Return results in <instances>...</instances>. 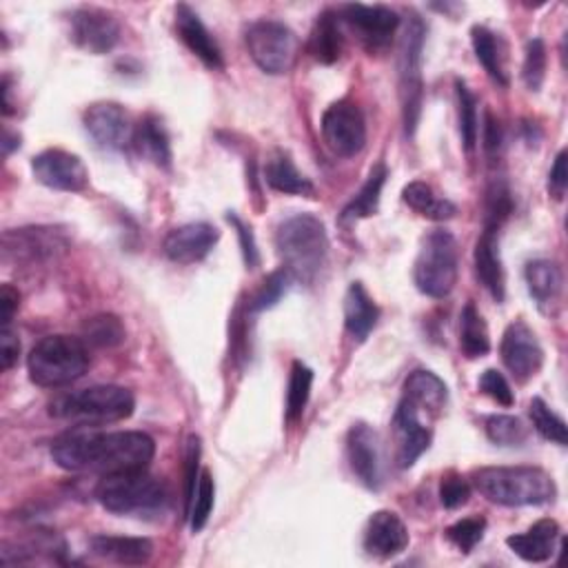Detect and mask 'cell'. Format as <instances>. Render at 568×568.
<instances>
[{"mask_svg": "<svg viewBox=\"0 0 568 568\" xmlns=\"http://www.w3.org/2000/svg\"><path fill=\"white\" fill-rule=\"evenodd\" d=\"M156 455L154 440L142 431L103 434L98 426H83L62 434L51 445L54 462L69 473L114 475L145 471Z\"/></svg>", "mask_w": 568, "mask_h": 568, "instance_id": "obj_1", "label": "cell"}, {"mask_svg": "<svg viewBox=\"0 0 568 568\" xmlns=\"http://www.w3.org/2000/svg\"><path fill=\"white\" fill-rule=\"evenodd\" d=\"M96 500L114 516L150 520L167 513L171 495L165 482L145 471H127L105 475L96 486Z\"/></svg>", "mask_w": 568, "mask_h": 568, "instance_id": "obj_2", "label": "cell"}, {"mask_svg": "<svg viewBox=\"0 0 568 568\" xmlns=\"http://www.w3.org/2000/svg\"><path fill=\"white\" fill-rule=\"evenodd\" d=\"M475 488L500 507H542L555 500V480L537 466H486L473 473Z\"/></svg>", "mask_w": 568, "mask_h": 568, "instance_id": "obj_3", "label": "cell"}, {"mask_svg": "<svg viewBox=\"0 0 568 568\" xmlns=\"http://www.w3.org/2000/svg\"><path fill=\"white\" fill-rule=\"evenodd\" d=\"M275 247L284 269H289L296 280L311 282L329 253L324 223L313 213H296L277 227Z\"/></svg>", "mask_w": 568, "mask_h": 568, "instance_id": "obj_4", "label": "cell"}, {"mask_svg": "<svg viewBox=\"0 0 568 568\" xmlns=\"http://www.w3.org/2000/svg\"><path fill=\"white\" fill-rule=\"evenodd\" d=\"M90 369L87 342L71 335L43 338L29 353V380L43 389H60L81 380Z\"/></svg>", "mask_w": 568, "mask_h": 568, "instance_id": "obj_5", "label": "cell"}, {"mask_svg": "<svg viewBox=\"0 0 568 568\" xmlns=\"http://www.w3.org/2000/svg\"><path fill=\"white\" fill-rule=\"evenodd\" d=\"M135 398L129 389L116 384H98L56 398L49 413L60 419H71L83 426H103L131 417Z\"/></svg>", "mask_w": 568, "mask_h": 568, "instance_id": "obj_6", "label": "cell"}, {"mask_svg": "<svg viewBox=\"0 0 568 568\" xmlns=\"http://www.w3.org/2000/svg\"><path fill=\"white\" fill-rule=\"evenodd\" d=\"M458 273H460V251L453 234L445 229L431 232L422 240L413 267L415 287L424 296L442 300L453 292Z\"/></svg>", "mask_w": 568, "mask_h": 568, "instance_id": "obj_7", "label": "cell"}, {"mask_svg": "<svg viewBox=\"0 0 568 568\" xmlns=\"http://www.w3.org/2000/svg\"><path fill=\"white\" fill-rule=\"evenodd\" d=\"M247 49L253 62L271 76L289 74L300 54V40L292 27L280 21H256L247 29Z\"/></svg>", "mask_w": 568, "mask_h": 568, "instance_id": "obj_8", "label": "cell"}, {"mask_svg": "<svg viewBox=\"0 0 568 568\" xmlns=\"http://www.w3.org/2000/svg\"><path fill=\"white\" fill-rule=\"evenodd\" d=\"M426 27L419 16L411 14L402 45H400V98H402V116L404 131L413 135L422 114V51H424Z\"/></svg>", "mask_w": 568, "mask_h": 568, "instance_id": "obj_9", "label": "cell"}, {"mask_svg": "<svg viewBox=\"0 0 568 568\" xmlns=\"http://www.w3.org/2000/svg\"><path fill=\"white\" fill-rule=\"evenodd\" d=\"M322 138L340 158L358 156L367 145V125L360 107L351 100H338L322 114Z\"/></svg>", "mask_w": 568, "mask_h": 568, "instance_id": "obj_10", "label": "cell"}, {"mask_svg": "<svg viewBox=\"0 0 568 568\" xmlns=\"http://www.w3.org/2000/svg\"><path fill=\"white\" fill-rule=\"evenodd\" d=\"M500 355L509 374L522 384L535 378L544 365V348L533 329L522 320H516L507 327L500 344Z\"/></svg>", "mask_w": 568, "mask_h": 568, "instance_id": "obj_11", "label": "cell"}, {"mask_svg": "<svg viewBox=\"0 0 568 568\" xmlns=\"http://www.w3.org/2000/svg\"><path fill=\"white\" fill-rule=\"evenodd\" d=\"M34 178L56 191L79 193L90 185V171L85 163L76 156L62 150H47L32 161Z\"/></svg>", "mask_w": 568, "mask_h": 568, "instance_id": "obj_12", "label": "cell"}, {"mask_svg": "<svg viewBox=\"0 0 568 568\" xmlns=\"http://www.w3.org/2000/svg\"><path fill=\"white\" fill-rule=\"evenodd\" d=\"M85 129L96 145L107 152H122L133 145L135 127L118 103H96L85 111Z\"/></svg>", "mask_w": 568, "mask_h": 568, "instance_id": "obj_13", "label": "cell"}, {"mask_svg": "<svg viewBox=\"0 0 568 568\" xmlns=\"http://www.w3.org/2000/svg\"><path fill=\"white\" fill-rule=\"evenodd\" d=\"M346 458L353 475L369 490H378L382 484V453L380 436L374 426L358 422L346 436Z\"/></svg>", "mask_w": 568, "mask_h": 568, "instance_id": "obj_14", "label": "cell"}, {"mask_svg": "<svg viewBox=\"0 0 568 568\" xmlns=\"http://www.w3.org/2000/svg\"><path fill=\"white\" fill-rule=\"evenodd\" d=\"M71 40L83 51L103 56L111 51L120 40V23L114 14L98 8H81L69 19Z\"/></svg>", "mask_w": 568, "mask_h": 568, "instance_id": "obj_15", "label": "cell"}, {"mask_svg": "<svg viewBox=\"0 0 568 568\" xmlns=\"http://www.w3.org/2000/svg\"><path fill=\"white\" fill-rule=\"evenodd\" d=\"M393 436H395V460L400 469H411L424 451L431 447V426L424 424L422 413L415 411L409 402L400 400L393 415Z\"/></svg>", "mask_w": 568, "mask_h": 568, "instance_id": "obj_16", "label": "cell"}, {"mask_svg": "<svg viewBox=\"0 0 568 568\" xmlns=\"http://www.w3.org/2000/svg\"><path fill=\"white\" fill-rule=\"evenodd\" d=\"M67 249L64 236L54 227H25L3 236V253L10 260L43 262Z\"/></svg>", "mask_w": 568, "mask_h": 568, "instance_id": "obj_17", "label": "cell"}, {"mask_svg": "<svg viewBox=\"0 0 568 568\" xmlns=\"http://www.w3.org/2000/svg\"><path fill=\"white\" fill-rule=\"evenodd\" d=\"M218 240H221V232L213 225L189 223L171 229L163 242V249L171 262L193 264L204 260L211 253V249L218 245Z\"/></svg>", "mask_w": 568, "mask_h": 568, "instance_id": "obj_18", "label": "cell"}, {"mask_svg": "<svg viewBox=\"0 0 568 568\" xmlns=\"http://www.w3.org/2000/svg\"><path fill=\"white\" fill-rule=\"evenodd\" d=\"M342 21L358 32V36L371 47H384L395 29L400 27V16L384 5H360L351 3L342 8Z\"/></svg>", "mask_w": 568, "mask_h": 568, "instance_id": "obj_19", "label": "cell"}, {"mask_svg": "<svg viewBox=\"0 0 568 568\" xmlns=\"http://www.w3.org/2000/svg\"><path fill=\"white\" fill-rule=\"evenodd\" d=\"M176 32L180 40L187 45V49L198 56L209 69H223L225 58L223 49L218 47L216 38L211 36V32L204 27L200 16L185 3L176 8Z\"/></svg>", "mask_w": 568, "mask_h": 568, "instance_id": "obj_20", "label": "cell"}, {"mask_svg": "<svg viewBox=\"0 0 568 568\" xmlns=\"http://www.w3.org/2000/svg\"><path fill=\"white\" fill-rule=\"evenodd\" d=\"M409 546V531L393 511H378L365 529V551L374 557L389 559Z\"/></svg>", "mask_w": 568, "mask_h": 568, "instance_id": "obj_21", "label": "cell"}, {"mask_svg": "<svg viewBox=\"0 0 568 568\" xmlns=\"http://www.w3.org/2000/svg\"><path fill=\"white\" fill-rule=\"evenodd\" d=\"M475 273L477 280L484 284V289L497 300H505V267L500 258V242H497V229L484 227L482 236L475 245Z\"/></svg>", "mask_w": 568, "mask_h": 568, "instance_id": "obj_22", "label": "cell"}, {"mask_svg": "<svg viewBox=\"0 0 568 568\" xmlns=\"http://www.w3.org/2000/svg\"><path fill=\"white\" fill-rule=\"evenodd\" d=\"M402 400L429 419L438 417L449 400L447 384L431 371H413L404 382Z\"/></svg>", "mask_w": 568, "mask_h": 568, "instance_id": "obj_23", "label": "cell"}, {"mask_svg": "<svg viewBox=\"0 0 568 568\" xmlns=\"http://www.w3.org/2000/svg\"><path fill=\"white\" fill-rule=\"evenodd\" d=\"M559 524L555 520H540L526 533H518L507 537L509 548L531 564L548 561L555 555L559 542Z\"/></svg>", "mask_w": 568, "mask_h": 568, "instance_id": "obj_24", "label": "cell"}, {"mask_svg": "<svg viewBox=\"0 0 568 568\" xmlns=\"http://www.w3.org/2000/svg\"><path fill=\"white\" fill-rule=\"evenodd\" d=\"M526 284L529 294L537 303L542 313H553L559 305L564 292V273L551 260H533L526 264Z\"/></svg>", "mask_w": 568, "mask_h": 568, "instance_id": "obj_25", "label": "cell"}, {"mask_svg": "<svg viewBox=\"0 0 568 568\" xmlns=\"http://www.w3.org/2000/svg\"><path fill=\"white\" fill-rule=\"evenodd\" d=\"M92 551L109 561L125 566L147 564L154 555V544L147 537H120V535H96L90 540Z\"/></svg>", "mask_w": 568, "mask_h": 568, "instance_id": "obj_26", "label": "cell"}, {"mask_svg": "<svg viewBox=\"0 0 568 568\" xmlns=\"http://www.w3.org/2000/svg\"><path fill=\"white\" fill-rule=\"evenodd\" d=\"M380 311L360 282H353L344 298V327L353 340L365 342L376 329Z\"/></svg>", "mask_w": 568, "mask_h": 568, "instance_id": "obj_27", "label": "cell"}, {"mask_svg": "<svg viewBox=\"0 0 568 568\" xmlns=\"http://www.w3.org/2000/svg\"><path fill=\"white\" fill-rule=\"evenodd\" d=\"M133 147L142 158L150 161L152 165H156L161 169L171 167L174 156H171V145H169V133L161 118L147 116L135 125Z\"/></svg>", "mask_w": 568, "mask_h": 568, "instance_id": "obj_28", "label": "cell"}, {"mask_svg": "<svg viewBox=\"0 0 568 568\" xmlns=\"http://www.w3.org/2000/svg\"><path fill=\"white\" fill-rule=\"evenodd\" d=\"M402 200L413 209L417 211L419 216L429 218V221H449L453 218L458 213V206L445 198V196H438L436 189L431 185L426 182H409L402 191Z\"/></svg>", "mask_w": 568, "mask_h": 568, "instance_id": "obj_29", "label": "cell"}, {"mask_svg": "<svg viewBox=\"0 0 568 568\" xmlns=\"http://www.w3.org/2000/svg\"><path fill=\"white\" fill-rule=\"evenodd\" d=\"M309 54L322 62V64H333L342 56V32H340V21L338 14L331 10L322 12L311 29L309 36Z\"/></svg>", "mask_w": 568, "mask_h": 568, "instance_id": "obj_30", "label": "cell"}, {"mask_svg": "<svg viewBox=\"0 0 568 568\" xmlns=\"http://www.w3.org/2000/svg\"><path fill=\"white\" fill-rule=\"evenodd\" d=\"M471 43H473V51H475L477 60L486 69V74L497 85L507 87L509 85V76H507V69H505V56H502L500 38H497L488 27L475 25L471 29Z\"/></svg>", "mask_w": 568, "mask_h": 568, "instance_id": "obj_31", "label": "cell"}, {"mask_svg": "<svg viewBox=\"0 0 568 568\" xmlns=\"http://www.w3.org/2000/svg\"><path fill=\"white\" fill-rule=\"evenodd\" d=\"M387 165L380 163L371 169L367 182L363 185V189L355 193V198L344 206L342 211V221H360V218H371L380 209V193L382 187L387 182Z\"/></svg>", "mask_w": 568, "mask_h": 568, "instance_id": "obj_32", "label": "cell"}, {"mask_svg": "<svg viewBox=\"0 0 568 568\" xmlns=\"http://www.w3.org/2000/svg\"><path fill=\"white\" fill-rule=\"evenodd\" d=\"M264 176H267V182L271 185V189H275L280 193H289V196H311L313 193L311 180L298 171V167L294 165V161L287 154H275L267 163Z\"/></svg>", "mask_w": 568, "mask_h": 568, "instance_id": "obj_33", "label": "cell"}, {"mask_svg": "<svg viewBox=\"0 0 568 568\" xmlns=\"http://www.w3.org/2000/svg\"><path fill=\"white\" fill-rule=\"evenodd\" d=\"M460 346L469 360L482 358V355H486L490 351V338H488L486 322L473 303H469L460 316Z\"/></svg>", "mask_w": 568, "mask_h": 568, "instance_id": "obj_34", "label": "cell"}, {"mask_svg": "<svg viewBox=\"0 0 568 568\" xmlns=\"http://www.w3.org/2000/svg\"><path fill=\"white\" fill-rule=\"evenodd\" d=\"M83 338L92 346L116 348L127 340V329L118 316L98 313L83 324Z\"/></svg>", "mask_w": 568, "mask_h": 568, "instance_id": "obj_35", "label": "cell"}, {"mask_svg": "<svg viewBox=\"0 0 568 568\" xmlns=\"http://www.w3.org/2000/svg\"><path fill=\"white\" fill-rule=\"evenodd\" d=\"M484 431L497 447H522L529 440V426L516 415H488Z\"/></svg>", "mask_w": 568, "mask_h": 568, "instance_id": "obj_36", "label": "cell"}, {"mask_svg": "<svg viewBox=\"0 0 568 568\" xmlns=\"http://www.w3.org/2000/svg\"><path fill=\"white\" fill-rule=\"evenodd\" d=\"M529 415H531V422L535 426V431L548 440V442H555L559 447H566L568 442V431H566V424L564 419L551 411V406L542 400V398H533L531 404H529Z\"/></svg>", "mask_w": 568, "mask_h": 568, "instance_id": "obj_37", "label": "cell"}, {"mask_svg": "<svg viewBox=\"0 0 568 568\" xmlns=\"http://www.w3.org/2000/svg\"><path fill=\"white\" fill-rule=\"evenodd\" d=\"M294 280H296V277L292 275L289 269L282 267V269L273 271V273L267 275L264 282L260 284V289L256 292V296H253L251 303H249V309H251V311H264V309L275 307V305L280 303V298L289 292Z\"/></svg>", "mask_w": 568, "mask_h": 568, "instance_id": "obj_38", "label": "cell"}, {"mask_svg": "<svg viewBox=\"0 0 568 568\" xmlns=\"http://www.w3.org/2000/svg\"><path fill=\"white\" fill-rule=\"evenodd\" d=\"M311 384H313V371L303 363H294L292 378H289V391H287V417H289V422L298 419L305 413L309 395H311Z\"/></svg>", "mask_w": 568, "mask_h": 568, "instance_id": "obj_39", "label": "cell"}, {"mask_svg": "<svg viewBox=\"0 0 568 568\" xmlns=\"http://www.w3.org/2000/svg\"><path fill=\"white\" fill-rule=\"evenodd\" d=\"M455 96H458V118H460V133H462V142L466 152H473L475 142H477V100L471 94V90L466 87V83L458 81L455 83Z\"/></svg>", "mask_w": 568, "mask_h": 568, "instance_id": "obj_40", "label": "cell"}, {"mask_svg": "<svg viewBox=\"0 0 568 568\" xmlns=\"http://www.w3.org/2000/svg\"><path fill=\"white\" fill-rule=\"evenodd\" d=\"M213 500H216V484H213V477L209 471L200 473L198 480V488L193 495V502H191V511H189V522L193 533H200L213 511Z\"/></svg>", "mask_w": 568, "mask_h": 568, "instance_id": "obj_41", "label": "cell"}, {"mask_svg": "<svg viewBox=\"0 0 568 568\" xmlns=\"http://www.w3.org/2000/svg\"><path fill=\"white\" fill-rule=\"evenodd\" d=\"M513 200L511 191L505 182H493L486 193V213H484V227L500 232L502 223L511 216Z\"/></svg>", "mask_w": 568, "mask_h": 568, "instance_id": "obj_42", "label": "cell"}, {"mask_svg": "<svg viewBox=\"0 0 568 568\" xmlns=\"http://www.w3.org/2000/svg\"><path fill=\"white\" fill-rule=\"evenodd\" d=\"M546 45L542 38H533L526 45V56L522 64V79L531 92H537L546 79Z\"/></svg>", "mask_w": 568, "mask_h": 568, "instance_id": "obj_43", "label": "cell"}, {"mask_svg": "<svg viewBox=\"0 0 568 568\" xmlns=\"http://www.w3.org/2000/svg\"><path fill=\"white\" fill-rule=\"evenodd\" d=\"M484 531H486V520L484 518H466V520H460L453 526H449L447 529V537L462 553H471L482 542Z\"/></svg>", "mask_w": 568, "mask_h": 568, "instance_id": "obj_44", "label": "cell"}, {"mask_svg": "<svg viewBox=\"0 0 568 568\" xmlns=\"http://www.w3.org/2000/svg\"><path fill=\"white\" fill-rule=\"evenodd\" d=\"M198 480H200V438L189 436L187 451H185V518H189Z\"/></svg>", "mask_w": 568, "mask_h": 568, "instance_id": "obj_45", "label": "cell"}, {"mask_svg": "<svg viewBox=\"0 0 568 568\" xmlns=\"http://www.w3.org/2000/svg\"><path fill=\"white\" fill-rule=\"evenodd\" d=\"M469 497H471V486H469V482L462 475L451 471V473H447L442 477V482H440V502L447 509L453 511V509L464 507L469 502Z\"/></svg>", "mask_w": 568, "mask_h": 568, "instance_id": "obj_46", "label": "cell"}, {"mask_svg": "<svg viewBox=\"0 0 568 568\" xmlns=\"http://www.w3.org/2000/svg\"><path fill=\"white\" fill-rule=\"evenodd\" d=\"M480 391L484 395H488L490 400H495L497 404L502 406H513L516 395L511 391V384L507 382V378L497 371V369H486L480 378Z\"/></svg>", "mask_w": 568, "mask_h": 568, "instance_id": "obj_47", "label": "cell"}, {"mask_svg": "<svg viewBox=\"0 0 568 568\" xmlns=\"http://www.w3.org/2000/svg\"><path fill=\"white\" fill-rule=\"evenodd\" d=\"M227 221H229V225H234V229H236V234L240 238V249H242L245 264L249 269H256L260 264V253H258V245H256L251 227L245 221H240L236 213H227Z\"/></svg>", "mask_w": 568, "mask_h": 568, "instance_id": "obj_48", "label": "cell"}, {"mask_svg": "<svg viewBox=\"0 0 568 568\" xmlns=\"http://www.w3.org/2000/svg\"><path fill=\"white\" fill-rule=\"evenodd\" d=\"M566 187H568V154L559 152L553 163V169L548 174V191L553 198L561 200L566 193Z\"/></svg>", "mask_w": 568, "mask_h": 568, "instance_id": "obj_49", "label": "cell"}, {"mask_svg": "<svg viewBox=\"0 0 568 568\" xmlns=\"http://www.w3.org/2000/svg\"><path fill=\"white\" fill-rule=\"evenodd\" d=\"M0 353H3L0 355V360H3V371H10L19 363V355H21V342L12 331V327H3V331H0Z\"/></svg>", "mask_w": 568, "mask_h": 568, "instance_id": "obj_50", "label": "cell"}, {"mask_svg": "<svg viewBox=\"0 0 568 568\" xmlns=\"http://www.w3.org/2000/svg\"><path fill=\"white\" fill-rule=\"evenodd\" d=\"M19 307H21L19 289H14L12 284H3V289H0V322H3V327H12Z\"/></svg>", "mask_w": 568, "mask_h": 568, "instance_id": "obj_51", "label": "cell"}, {"mask_svg": "<svg viewBox=\"0 0 568 568\" xmlns=\"http://www.w3.org/2000/svg\"><path fill=\"white\" fill-rule=\"evenodd\" d=\"M502 147V127L500 122L495 120V116L490 111H486L484 116V150L488 156L497 154Z\"/></svg>", "mask_w": 568, "mask_h": 568, "instance_id": "obj_52", "label": "cell"}, {"mask_svg": "<svg viewBox=\"0 0 568 568\" xmlns=\"http://www.w3.org/2000/svg\"><path fill=\"white\" fill-rule=\"evenodd\" d=\"M16 140H21V138H12V133L5 131V138H3V154L5 156H10L14 147H21V142H16Z\"/></svg>", "mask_w": 568, "mask_h": 568, "instance_id": "obj_53", "label": "cell"}]
</instances>
